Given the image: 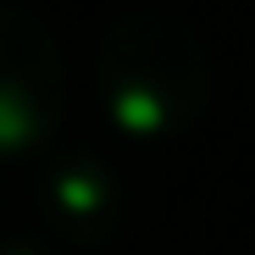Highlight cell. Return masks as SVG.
I'll return each mask as SVG.
<instances>
[{
  "mask_svg": "<svg viewBox=\"0 0 255 255\" xmlns=\"http://www.w3.org/2000/svg\"><path fill=\"white\" fill-rule=\"evenodd\" d=\"M95 95L133 139H178L211 106V50L189 17L122 6L95 39Z\"/></svg>",
  "mask_w": 255,
  "mask_h": 255,
  "instance_id": "6da1fadb",
  "label": "cell"
},
{
  "mask_svg": "<svg viewBox=\"0 0 255 255\" xmlns=\"http://www.w3.org/2000/svg\"><path fill=\"white\" fill-rule=\"evenodd\" d=\"M33 205L67 250L111 244L128 222V183L106 155H56L33 178Z\"/></svg>",
  "mask_w": 255,
  "mask_h": 255,
  "instance_id": "3957f363",
  "label": "cell"
},
{
  "mask_svg": "<svg viewBox=\"0 0 255 255\" xmlns=\"http://www.w3.org/2000/svg\"><path fill=\"white\" fill-rule=\"evenodd\" d=\"M67 111V61L28 6H0V161L45 150Z\"/></svg>",
  "mask_w": 255,
  "mask_h": 255,
  "instance_id": "7a4b0ae2",
  "label": "cell"
},
{
  "mask_svg": "<svg viewBox=\"0 0 255 255\" xmlns=\"http://www.w3.org/2000/svg\"><path fill=\"white\" fill-rule=\"evenodd\" d=\"M0 255H50V244H39V239H0Z\"/></svg>",
  "mask_w": 255,
  "mask_h": 255,
  "instance_id": "277c9868",
  "label": "cell"
}]
</instances>
